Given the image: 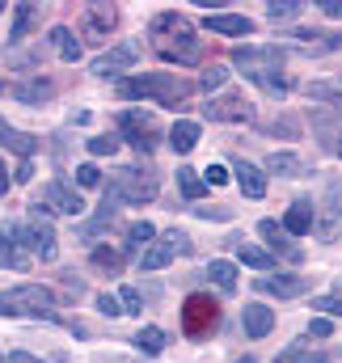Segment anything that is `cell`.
I'll list each match as a JSON object with an SVG mask.
<instances>
[{"label":"cell","mask_w":342,"mask_h":363,"mask_svg":"<svg viewBox=\"0 0 342 363\" xmlns=\"http://www.w3.org/2000/svg\"><path fill=\"white\" fill-rule=\"evenodd\" d=\"M148 43L165 64H199L203 60V43L199 30L182 17V13H157L148 21Z\"/></svg>","instance_id":"obj_1"},{"label":"cell","mask_w":342,"mask_h":363,"mask_svg":"<svg viewBox=\"0 0 342 363\" xmlns=\"http://www.w3.org/2000/svg\"><path fill=\"white\" fill-rule=\"evenodd\" d=\"M233 64L246 68V77L254 85H262L270 97H287L292 93V81L279 72L283 68V51L279 47H237L233 51Z\"/></svg>","instance_id":"obj_2"},{"label":"cell","mask_w":342,"mask_h":363,"mask_svg":"<svg viewBox=\"0 0 342 363\" xmlns=\"http://www.w3.org/2000/svg\"><path fill=\"white\" fill-rule=\"evenodd\" d=\"M0 241L4 245H17V250H26V254H34V258H43V262H51L55 258V228H51V220H47V211L34 203V216L26 220V224H17V220H9V224H0Z\"/></svg>","instance_id":"obj_3"},{"label":"cell","mask_w":342,"mask_h":363,"mask_svg":"<svg viewBox=\"0 0 342 363\" xmlns=\"http://www.w3.org/2000/svg\"><path fill=\"white\" fill-rule=\"evenodd\" d=\"M0 317H47L55 321V291L43 287V283H21V287H9L0 291Z\"/></svg>","instance_id":"obj_4"},{"label":"cell","mask_w":342,"mask_h":363,"mask_svg":"<svg viewBox=\"0 0 342 363\" xmlns=\"http://www.w3.org/2000/svg\"><path fill=\"white\" fill-rule=\"evenodd\" d=\"M190 93V85L173 72H144V77H127L118 81V97H153L161 106H177Z\"/></svg>","instance_id":"obj_5"},{"label":"cell","mask_w":342,"mask_h":363,"mask_svg":"<svg viewBox=\"0 0 342 363\" xmlns=\"http://www.w3.org/2000/svg\"><path fill=\"white\" fill-rule=\"evenodd\" d=\"M153 199H157V178L148 169L144 174L140 169H114V178L106 182V203L101 207L114 211L118 203H136L140 207V203H153Z\"/></svg>","instance_id":"obj_6"},{"label":"cell","mask_w":342,"mask_h":363,"mask_svg":"<svg viewBox=\"0 0 342 363\" xmlns=\"http://www.w3.org/2000/svg\"><path fill=\"white\" fill-rule=\"evenodd\" d=\"M220 325V304L207 291H190L182 300V334L186 338H207Z\"/></svg>","instance_id":"obj_7"},{"label":"cell","mask_w":342,"mask_h":363,"mask_svg":"<svg viewBox=\"0 0 342 363\" xmlns=\"http://www.w3.org/2000/svg\"><path fill=\"white\" fill-rule=\"evenodd\" d=\"M177 254H190V237H186V233H177V228H170L161 241H153V245L140 254V271H144V274L165 271Z\"/></svg>","instance_id":"obj_8"},{"label":"cell","mask_w":342,"mask_h":363,"mask_svg":"<svg viewBox=\"0 0 342 363\" xmlns=\"http://www.w3.org/2000/svg\"><path fill=\"white\" fill-rule=\"evenodd\" d=\"M118 131H123V140H127L131 148H140V152H153V148H157V123H153V114H144V110H123V114H118Z\"/></svg>","instance_id":"obj_9"},{"label":"cell","mask_w":342,"mask_h":363,"mask_svg":"<svg viewBox=\"0 0 342 363\" xmlns=\"http://www.w3.org/2000/svg\"><path fill=\"white\" fill-rule=\"evenodd\" d=\"M203 110H207L211 123H254V101H250L246 93H237V89L211 97Z\"/></svg>","instance_id":"obj_10"},{"label":"cell","mask_w":342,"mask_h":363,"mask_svg":"<svg viewBox=\"0 0 342 363\" xmlns=\"http://www.w3.org/2000/svg\"><path fill=\"white\" fill-rule=\"evenodd\" d=\"M38 207L47 216H81L85 211V199L68 186V182H47L43 194H38Z\"/></svg>","instance_id":"obj_11"},{"label":"cell","mask_w":342,"mask_h":363,"mask_svg":"<svg viewBox=\"0 0 342 363\" xmlns=\"http://www.w3.org/2000/svg\"><path fill=\"white\" fill-rule=\"evenodd\" d=\"M258 233H262V241L270 245V254H275V258L304 262V250H300V245H292V237H287V228H283V224H275V220H262V224H258Z\"/></svg>","instance_id":"obj_12"},{"label":"cell","mask_w":342,"mask_h":363,"mask_svg":"<svg viewBox=\"0 0 342 363\" xmlns=\"http://www.w3.org/2000/svg\"><path fill=\"white\" fill-rule=\"evenodd\" d=\"M254 287L266 291V296L292 300V296H304V291H309V279H304V274H258Z\"/></svg>","instance_id":"obj_13"},{"label":"cell","mask_w":342,"mask_h":363,"mask_svg":"<svg viewBox=\"0 0 342 363\" xmlns=\"http://www.w3.org/2000/svg\"><path fill=\"white\" fill-rule=\"evenodd\" d=\"M342 228V182H330L326 186V216H321V224H317V237L321 241H334Z\"/></svg>","instance_id":"obj_14"},{"label":"cell","mask_w":342,"mask_h":363,"mask_svg":"<svg viewBox=\"0 0 342 363\" xmlns=\"http://www.w3.org/2000/svg\"><path fill=\"white\" fill-rule=\"evenodd\" d=\"M203 26H207L211 34H228V38H246V34H254V17H246V13H207Z\"/></svg>","instance_id":"obj_15"},{"label":"cell","mask_w":342,"mask_h":363,"mask_svg":"<svg viewBox=\"0 0 342 363\" xmlns=\"http://www.w3.org/2000/svg\"><path fill=\"white\" fill-rule=\"evenodd\" d=\"M136 43H123V47H114V51H101L97 60H93V72L97 77H114V72H123V68H131L136 64Z\"/></svg>","instance_id":"obj_16"},{"label":"cell","mask_w":342,"mask_h":363,"mask_svg":"<svg viewBox=\"0 0 342 363\" xmlns=\"http://www.w3.org/2000/svg\"><path fill=\"white\" fill-rule=\"evenodd\" d=\"M114 21H118V13L110 4H89L85 17H81V30H85V38H110Z\"/></svg>","instance_id":"obj_17"},{"label":"cell","mask_w":342,"mask_h":363,"mask_svg":"<svg viewBox=\"0 0 342 363\" xmlns=\"http://www.w3.org/2000/svg\"><path fill=\"white\" fill-rule=\"evenodd\" d=\"M241 330H246V338H266L270 330H275V308H266V304H246L241 308Z\"/></svg>","instance_id":"obj_18"},{"label":"cell","mask_w":342,"mask_h":363,"mask_svg":"<svg viewBox=\"0 0 342 363\" xmlns=\"http://www.w3.org/2000/svg\"><path fill=\"white\" fill-rule=\"evenodd\" d=\"M313 224H317V211H313L309 199H296V203L287 207V216H283L287 237H304V233H313Z\"/></svg>","instance_id":"obj_19"},{"label":"cell","mask_w":342,"mask_h":363,"mask_svg":"<svg viewBox=\"0 0 342 363\" xmlns=\"http://www.w3.org/2000/svg\"><path fill=\"white\" fill-rule=\"evenodd\" d=\"M233 174H237V186H241L246 199H262V194H266V169H258L250 161H237Z\"/></svg>","instance_id":"obj_20"},{"label":"cell","mask_w":342,"mask_h":363,"mask_svg":"<svg viewBox=\"0 0 342 363\" xmlns=\"http://www.w3.org/2000/svg\"><path fill=\"white\" fill-rule=\"evenodd\" d=\"M0 148H9V152H17L21 161H30V157L38 152V140H34L30 131H17V127H4V123H0Z\"/></svg>","instance_id":"obj_21"},{"label":"cell","mask_w":342,"mask_h":363,"mask_svg":"<svg viewBox=\"0 0 342 363\" xmlns=\"http://www.w3.org/2000/svg\"><path fill=\"white\" fill-rule=\"evenodd\" d=\"M43 9L38 4H13V26H9V43H21L34 26H38Z\"/></svg>","instance_id":"obj_22"},{"label":"cell","mask_w":342,"mask_h":363,"mask_svg":"<svg viewBox=\"0 0 342 363\" xmlns=\"http://www.w3.org/2000/svg\"><path fill=\"white\" fill-rule=\"evenodd\" d=\"M194 144H199V123H194V118H177L170 127V148L177 157H186Z\"/></svg>","instance_id":"obj_23"},{"label":"cell","mask_w":342,"mask_h":363,"mask_svg":"<svg viewBox=\"0 0 342 363\" xmlns=\"http://www.w3.org/2000/svg\"><path fill=\"white\" fill-rule=\"evenodd\" d=\"M51 93H55V85H51V81H43V77L13 85V97H17V101H26V106H38V101H47Z\"/></svg>","instance_id":"obj_24"},{"label":"cell","mask_w":342,"mask_h":363,"mask_svg":"<svg viewBox=\"0 0 342 363\" xmlns=\"http://www.w3.org/2000/svg\"><path fill=\"white\" fill-rule=\"evenodd\" d=\"M266 174H279V178H300L304 174V161L296 152H270L266 157Z\"/></svg>","instance_id":"obj_25"},{"label":"cell","mask_w":342,"mask_h":363,"mask_svg":"<svg viewBox=\"0 0 342 363\" xmlns=\"http://www.w3.org/2000/svg\"><path fill=\"white\" fill-rule=\"evenodd\" d=\"M51 43H55V51H60L64 64H77V60H81V43H77V34H72L68 26H55V30H51Z\"/></svg>","instance_id":"obj_26"},{"label":"cell","mask_w":342,"mask_h":363,"mask_svg":"<svg viewBox=\"0 0 342 363\" xmlns=\"http://www.w3.org/2000/svg\"><path fill=\"white\" fill-rule=\"evenodd\" d=\"M177 190H182V199H186V203H199V199L207 194V182L199 178V169L182 165V169H177Z\"/></svg>","instance_id":"obj_27"},{"label":"cell","mask_w":342,"mask_h":363,"mask_svg":"<svg viewBox=\"0 0 342 363\" xmlns=\"http://www.w3.org/2000/svg\"><path fill=\"white\" fill-rule=\"evenodd\" d=\"M237 262H246V267H254V271H275V254H266V250H258V245H246V241H237Z\"/></svg>","instance_id":"obj_28"},{"label":"cell","mask_w":342,"mask_h":363,"mask_svg":"<svg viewBox=\"0 0 342 363\" xmlns=\"http://www.w3.org/2000/svg\"><path fill=\"white\" fill-rule=\"evenodd\" d=\"M313 101H330V106H342V77H330V81H309L304 85Z\"/></svg>","instance_id":"obj_29"},{"label":"cell","mask_w":342,"mask_h":363,"mask_svg":"<svg viewBox=\"0 0 342 363\" xmlns=\"http://www.w3.org/2000/svg\"><path fill=\"white\" fill-rule=\"evenodd\" d=\"M207 274H211V283H216L220 291H237V262L211 258V267H207Z\"/></svg>","instance_id":"obj_30"},{"label":"cell","mask_w":342,"mask_h":363,"mask_svg":"<svg viewBox=\"0 0 342 363\" xmlns=\"http://www.w3.org/2000/svg\"><path fill=\"white\" fill-rule=\"evenodd\" d=\"M275 363H330V359H326V355H317V351L300 338V342H287V347H283V355H279Z\"/></svg>","instance_id":"obj_31"},{"label":"cell","mask_w":342,"mask_h":363,"mask_svg":"<svg viewBox=\"0 0 342 363\" xmlns=\"http://www.w3.org/2000/svg\"><path fill=\"white\" fill-rule=\"evenodd\" d=\"M89 262H93V271H110V274L123 271V254H118V250H110V245H93Z\"/></svg>","instance_id":"obj_32"},{"label":"cell","mask_w":342,"mask_h":363,"mask_svg":"<svg viewBox=\"0 0 342 363\" xmlns=\"http://www.w3.org/2000/svg\"><path fill=\"white\" fill-rule=\"evenodd\" d=\"M136 347H140L144 355H161V351H165V330H157V325H144V330L136 334Z\"/></svg>","instance_id":"obj_33"},{"label":"cell","mask_w":342,"mask_h":363,"mask_svg":"<svg viewBox=\"0 0 342 363\" xmlns=\"http://www.w3.org/2000/svg\"><path fill=\"white\" fill-rule=\"evenodd\" d=\"M300 13H304L300 0H270V4H266V17H270V21H296Z\"/></svg>","instance_id":"obj_34"},{"label":"cell","mask_w":342,"mask_h":363,"mask_svg":"<svg viewBox=\"0 0 342 363\" xmlns=\"http://www.w3.org/2000/svg\"><path fill=\"white\" fill-rule=\"evenodd\" d=\"M153 237H157V228H153L148 220H136V224L127 228V250H140V245H153Z\"/></svg>","instance_id":"obj_35"},{"label":"cell","mask_w":342,"mask_h":363,"mask_svg":"<svg viewBox=\"0 0 342 363\" xmlns=\"http://www.w3.org/2000/svg\"><path fill=\"white\" fill-rule=\"evenodd\" d=\"M0 267L26 271V267H30V254H26V250H17V245H4V241H0Z\"/></svg>","instance_id":"obj_36"},{"label":"cell","mask_w":342,"mask_h":363,"mask_svg":"<svg viewBox=\"0 0 342 363\" xmlns=\"http://www.w3.org/2000/svg\"><path fill=\"white\" fill-rule=\"evenodd\" d=\"M313 308H317L321 317H330V321H334V317H342V296H317V300H313Z\"/></svg>","instance_id":"obj_37"},{"label":"cell","mask_w":342,"mask_h":363,"mask_svg":"<svg viewBox=\"0 0 342 363\" xmlns=\"http://www.w3.org/2000/svg\"><path fill=\"white\" fill-rule=\"evenodd\" d=\"M89 152H93V157H114V152H118V135H97V140H89Z\"/></svg>","instance_id":"obj_38"},{"label":"cell","mask_w":342,"mask_h":363,"mask_svg":"<svg viewBox=\"0 0 342 363\" xmlns=\"http://www.w3.org/2000/svg\"><path fill=\"white\" fill-rule=\"evenodd\" d=\"M224 81H228V68H220V64H216V68H207V72H203V77H199V89H220V85H224Z\"/></svg>","instance_id":"obj_39"},{"label":"cell","mask_w":342,"mask_h":363,"mask_svg":"<svg viewBox=\"0 0 342 363\" xmlns=\"http://www.w3.org/2000/svg\"><path fill=\"white\" fill-rule=\"evenodd\" d=\"M118 300H123V313H140V291L127 283V287H118Z\"/></svg>","instance_id":"obj_40"},{"label":"cell","mask_w":342,"mask_h":363,"mask_svg":"<svg viewBox=\"0 0 342 363\" xmlns=\"http://www.w3.org/2000/svg\"><path fill=\"white\" fill-rule=\"evenodd\" d=\"M97 308H101L106 317H118V313H123V300L110 296V291H101V296H97Z\"/></svg>","instance_id":"obj_41"},{"label":"cell","mask_w":342,"mask_h":363,"mask_svg":"<svg viewBox=\"0 0 342 363\" xmlns=\"http://www.w3.org/2000/svg\"><path fill=\"white\" fill-rule=\"evenodd\" d=\"M334 334V321L330 317H313L309 321V338H330Z\"/></svg>","instance_id":"obj_42"},{"label":"cell","mask_w":342,"mask_h":363,"mask_svg":"<svg viewBox=\"0 0 342 363\" xmlns=\"http://www.w3.org/2000/svg\"><path fill=\"white\" fill-rule=\"evenodd\" d=\"M97 182H101L97 165H77V186H97Z\"/></svg>","instance_id":"obj_43"},{"label":"cell","mask_w":342,"mask_h":363,"mask_svg":"<svg viewBox=\"0 0 342 363\" xmlns=\"http://www.w3.org/2000/svg\"><path fill=\"white\" fill-rule=\"evenodd\" d=\"M199 220H233V207H194Z\"/></svg>","instance_id":"obj_44"},{"label":"cell","mask_w":342,"mask_h":363,"mask_svg":"<svg viewBox=\"0 0 342 363\" xmlns=\"http://www.w3.org/2000/svg\"><path fill=\"white\" fill-rule=\"evenodd\" d=\"M203 182H207V186H224V182H228V169H224V165H207V169H203Z\"/></svg>","instance_id":"obj_45"},{"label":"cell","mask_w":342,"mask_h":363,"mask_svg":"<svg viewBox=\"0 0 342 363\" xmlns=\"http://www.w3.org/2000/svg\"><path fill=\"white\" fill-rule=\"evenodd\" d=\"M321 13L326 17H342V0H321Z\"/></svg>","instance_id":"obj_46"},{"label":"cell","mask_w":342,"mask_h":363,"mask_svg":"<svg viewBox=\"0 0 342 363\" xmlns=\"http://www.w3.org/2000/svg\"><path fill=\"white\" fill-rule=\"evenodd\" d=\"M9 363H43V359H34V355H26V351H13V355H9Z\"/></svg>","instance_id":"obj_47"},{"label":"cell","mask_w":342,"mask_h":363,"mask_svg":"<svg viewBox=\"0 0 342 363\" xmlns=\"http://www.w3.org/2000/svg\"><path fill=\"white\" fill-rule=\"evenodd\" d=\"M34 178V169H30V161H21V169H17V182H30Z\"/></svg>","instance_id":"obj_48"},{"label":"cell","mask_w":342,"mask_h":363,"mask_svg":"<svg viewBox=\"0 0 342 363\" xmlns=\"http://www.w3.org/2000/svg\"><path fill=\"white\" fill-rule=\"evenodd\" d=\"M0 194H9V169H4V161H0Z\"/></svg>","instance_id":"obj_49"},{"label":"cell","mask_w":342,"mask_h":363,"mask_svg":"<svg viewBox=\"0 0 342 363\" xmlns=\"http://www.w3.org/2000/svg\"><path fill=\"white\" fill-rule=\"evenodd\" d=\"M237 363H254V355H246V359H237Z\"/></svg>","instance_id":"obj_50"},{"label":"cell","mask_w":342,"mask_h":363,"mask_svg":"<svg viewBox=\"0 0 342 363\" xmlns=\"http://www.w3.org/2000/svg\"><path fill=\"white\" fill-rule=\"evenodd\" d=\"M338 296H342V283H338Z\"/></svg>","instance_id":"obj_51"},{"label":"cell","mask_w":342,"mask_h":363,"mask_svg":"<svg viewBox=\"0 0 342 363\" xmlns=\"http://www.w3.org/2000/svg\"><path fill=\"white\" fill-rule=\"evenodd\" d=\"M338 157H342V144H338Z\"/></svg>","instance_id":"obj_52"},{"label":"cell","mask_w":342,"mask_h":363,"mask_svg":"<svg viewBox=\"0 0 342 363\" xmlns=\"http://www.w3.org/2000/svg\"><path fill=\"white\" fill-rule=\"evenodd\" d=\"M0 9H4V4H0Z\"/></svg>","instance_id":"obj_53"}]
</instances>
